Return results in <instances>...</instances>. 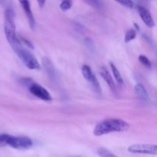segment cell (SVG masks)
<instances>
[{
	"label": "cell",
	"mask_w": 157,
	"mask_h": 157,
	"mask_svg": "<svg viewBox=\"0 0 157 157\" xmlns=\"http://www.w3.org/2000/svg\"><path fill=\"white\" fill-rule=\"evenodd\" d=\"M130 129V124L125 121L116 118H110L101 121L95 126L93 133L96 136L109 134L114 132H126Z\"/></svg>",
	"instance_id": "obj_1"
},
{
	"label": "cell",
	"mask_w": 157,
	"mask_h": 157,
	"mask_svg": "<svg viewBox=\"0 0 157 157\" xmlns=\"http://www.w3.org/2000/svg\"><path fill=\"white\" fill-rule=\"evenodd\" d=\"M15 23V12L11 8H8L5 11L4 32L8 42L12 47L20 43L19 39L16 35Z\"/></svg>",
	"instance_id": "obj_2"
},
{
	"label": "cell",
	"mask_w": 157,
	"mask_h": 157,
	"mask_svg": "<svg viewBox=\"0 0 157 157\" xmlns=\"http://www.w3.org/2000/svg\"><path fill=\"white\" fill-rule=\"evenodd\" d=\"M12 49L27 68L30 70H39L41 68V64H39L37 58L34 56L32 52L24 48L21 42L13 46Z\"/></svg>",
	"instance_id": "obj_3"
},
{
	"label": "cell",
	"mask_w": 157,
	"mask_h": 157,
	"mask_svg": "<svg viewBox=\"0 0 157 157\" xmlns=\"http://www.w3.org/2000/svg\"><path fill=\"white\" fill-rule=\"evenodd\" d=\"M33 144L32 140L27 136H9L7 146L17 150H26L30 148Z\"/></svg>",
	"instance_id": "obj_4"
},
{
	"label": "cell",
	"mask_w": 157,
	"mask_h": 157,
	"mask_svg": "<svg viewBox=\"0 0 157 157\" xmlns=\"http://www.w3.org/2000/svg\"><path fill=\"white\" fill-rule=\"evenodd\" d=\"M128 151L134 154H147L156 156L157 154V146L156 144H133L128 147Z\"/></svg>",
	"instance_id": "obj_5"
},
{
	"label": "cell",
	"mask_w": 157,
	"mask_h": 157,
	"mask_svg": "<svg viewBox=\"0 0 157 157\" xmlns=\"http://www.w3.org/2000/svg\"><path fill=\"white\" fill-rule=\"evenodd\" d=\"M81 71H82V75L84 78H85L86 81L90 83L94 90L97 94H101V86H100L99 81L97 79L96 76L94 75L91 68L88 65H87V64H84L81 67Z\"/></svg>",
	"instance_id": "obj_6"
},
{
	"label": "cell",
	"mask_w": 157,
	"mask_h": 157,
	"mask_svg": "<svg viewBox=\"0 0 157 157\" xmlns=\"http://www.w3.org/2000/svg\"><path fill=\"white\" fill-rule=\"evenodd\" d=\"M29 90L31 94L39 99L44 101H50L52 100V96L45 88L36 83L32 82L29 85Z\"/></svg>",
	"instance_id": "obj_7"
},
{
	"label": "cell",
	"mask_w": 157,
	"mask_h": 157,
	"mask_svg": "<svg viewBox=\"0 0 157 157\" xmlns=\"http://www.w3.org/2000/svg\"><path fill=\"white\" fill-rule=\"evenodd\" d=\"M18 1H19L21 8L24 10L26 18H27L28 21H29L30 28L32 30H34L35 29V18H34L33 13H32V9H31L30 2H29V0H18Z\"/></svg>",
	"instance_id": "obj_8"
},
{
	"label": "cell",
	"mask_w": 157,
	"mask_h": 157,
	"mask_svg": "<svg viewBox=\"0 0 157 157\" xmlns=\"http://www.w3.org/2000/svg\"><path fill=\"white\" fill-rule=\"evenodd\" d=\"M138 12H139L140 16L141 19H142L143 21L145 23L146 25L148 26L149 28L154 27V20H153L150 12H149L146 8L142 7V6H139V7H138Z\"/></svg>",
	"instance_id": "obj_9"
},
{
	"label": "cell",
	"mask_w": 157,
	"mask_h": 157,
	"mask_svg": "<svg viewBox=\"0 0 157 157\" xmlns=\"http://www.w3.org/2000/svg\"><path fill=\"white\" fill-rule=\"evenodd\" d=\"M100 75L102 77L103 79L105 81V82L107 83V85L110 87V88L113 90V92L116 91V85H115L114 81H113V78L110 75V72L108 71V70L107 69V67L102 66L100 69Z\"/></svg>",
	"instance_id": "obj_10"
},
{
	"label": "cell",
	"mask_w": 157,
	"mask_h": 157,
	"mask_svg": "<svg viewBox=\"0 0 157 157\" xmlns=\"http://www.w3.org/2000/svg\"><path fill=\"white\" fill-rule=\"evenodd\" d=\"M42 64L43 66H44L45 71H47V73L48 74L49 76L52 78H55V67H54V65L52 64V61H51L48 58L44 57L42 59Z\"/></svg>",
	"instance_id": "obj_11"
},
{
	"label": "cell",
	"mask_w": 157,
	"mask_h": 157,
	"mask_svg": "<svg viewBox=\"0 0 157 157\" xmlns=\"http://www.w3.org/2000/svg\"><path fill=\"white\" fill-rule=\"evenodd\" d=\"M135 92H136V95L139 97L140 99L142 100H147L149 98L148 93H147V90L144 87V86L142 84L139 83L136 84L135 86Z\"/></svg>",
	"instance_id": "obj_12"
},
{
	"label": "cell",
	"mask_w": 157,
	"mask_h": 157,
	"mask_svg": "<svg viewBox=\"0 0 157 157\" xmlns=\"http://www.w3.org/2000/svg\"><path fill=\"white\" fill-rule=\"evenodd\" d=\"M110 68H111L112 73H113V75L114 76L117 82L120 85H124V80H123L122 76H121V73L119 72L118 69L116 67V66H115L114 64H113L112 62H110Z\"/></svg>",
	"instance_id": "obj_13"
},
{
	"label": "cell",
	"mask_w": 157,
	"mask_h": 157,
	"mask_svg": "<svg viewBox=\"0 0 157 157\" xmlns=\"http://www.w3.org/2000/svg\"><path fill=\"white\" fill-rule=\"evenodd\" d=\"M83 1L87 3L88 6L98 10H103L104 8V4L102 0H83Z\"/></svg>",
	"instance_id": "obj_14"
},
{
	"label": "cell",
	"mask_w": 157,
	"mask_h": 157,
	"mask_svg": "<svg viewBox=\"0 0 157 157\" xmlns=\"http://www.w3.org/2000/svg\"><path fill=\"white\" fill-rule=\"evenodd\" d=\"M136 36V31L134 29H130L126 33L125 37H124V41L126 43H129L132 40L134 39Z\"/></svg>",
	"instance_id": "obj_15"
},
{
	"label": "cell",
	"mask_w": 157,
	"mask_h": 157,
	"mask_svg": "<svg viewBox=\"0 0 157 157\" xmlns=\"http://www.w3.org/2000/svg\"><path fill=\"white\" fill-rule=\"evenodd\" d=\"M98 154L101 157H118L116 155L113 154V153H112L110 151H109L108 150H107L105 148H103V147H101V148L98 149Z\"/></svg>",
	"instance_id": "obj_16"
},
{
	"label": "cell",
	"mask_w": 157,
	"mask_h": 157,
	"mask_svg": "<svg viewBox=\"0 0 157 157\" xmlns=\"http://www.w3.org/2000/svg\"><path fill=\"white\" fill-rule=\"evenodd\" d=\"M72 6L71 0H63L60 4V9L64 12L69 10Z\"/></svg>",
	"instance_id": "obj_17"
},
{
	"label": "cell",
	"mask_w": 157,
	"mask_h": 157,
	"mask_svg": "<svg viewBox=\"0 0 157 157\" xmlns=\"http://www.w3.org/2000/svg\"><path fill=\"white\" fill-rule=\"evenodd\" d=\"M139 61L142 64H144V66H146V67H152V64L151 62H150V61L149 60V58H147V56H145V55H140L139 56Z\"/></svg>",
	"instance_id": "obj_18"
},
{
	"label": "cell",
	"mask_w": 157,
	"mask_h": 157,
	"mask_svg": "<svg viewBox=\"0 0 157 157\" xmlns=\"http://www.w3.org/2000/svg\"><path fill=\"white\" fill-rule=\"evenodd\" d=\"M10 135L6 133H1L0 134V147H3L7 146L8 140H9Z\"/></svg>",
	"instance_id": "obj_19"
},
{
	"label": "cell",
	"mask_w": 157,
	"mask_h": 157,
	"mask_svg": "<svg viewBox=\"0 0 157 157\" xmlns=\"http://www.w3.org/2000/svg\"><path fill=\"white\" fill-rule=\"evenodd\" d=\"M115 1L129 9H132L133 7V2L132 0H115Z\"/></svg>",
	"instance_id": "obj_20"
},
{
	"label": "cell",
	"mask_w": 157,
	"mask_h": 157,
	"mask_svg": "<svg viewBox=\"0 0 157 157\" xmlns=\"http://www.w3.org/2000/svg\"><path fill=\"white\" fill-rule=\"evenodd\" d=\"M18 39H19L20 42L23 43V44H26V46H28V47L30 48H32V49L34 48V45L32 44V43L30 42V41H29L28 39L23 38V37H20V38H18Z\"/></svg>",
	"instance_id": "obj_21"
},
{
	"label": "cell",
	"mask_w": 157,
	"mask_h": 157,
	"mask_svg": "<svg viewBox=\"0 0 157 157\" xmlns=\"http://www.w3.org/2000/svg\"><path fill=\"white\" fill-rule=\"evenodd\" d=\"M37 2H38V6L41 9V8L44 7V5H45L46 0H37Z\"/></svg>",
	"instance_id": "obj_22"
},
{
	"label": "cell",
	"mask_w": 157,
	"mask_h": 157,
	"mask_svg": "<svg viewBox=\"0 0 157 157\" xmlns=\"http://www.w3.org/2000/svg\"><path fill=\"white\" fill-rule=\"evenodd\" d=\"M134 26H135V28H136V29H135V30H136V31H140V26L136 24V23H134Z\"/></svg>",
	"instance_id": "obj_23"
},
{
	"label": "cell",
	"mask_w": 157,
	"mask_h": 157,
	"mask_svg": "<svg viewBox=\"0 0 157 157\" xmlns=\"http://www.w3.org/2000/svg\"><path fill=\"white\" fill-rule=\"evenodd\" d=\"M0 2L5 3V2H6V0H0Z\"/></svg>",
	"instance_id": "obj_24"
}]
</instances>
